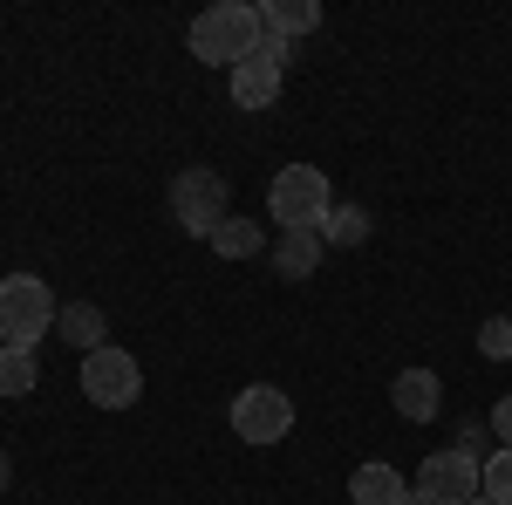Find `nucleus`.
<instances>
[{
    "mask_svg": "<svg viewBox=\"0 0 512 505\" xmlns=\"http://www.w3.org/2000/svg\"><path fill=\"white\" fill-rule=\"evenodd\" d=\"M492 437H506V451H512V396L492 410Z\"/></svg>",
    "mask_w": 512,
    "mask_h": 505,
    "instance_id": "obj_20",
    "label": "nucleus"
},
{
    "mask_svg": "<svg viewBox=\"0 0 512 505\" xmlns=\"http://www.w3.org/2000/svg\"><path fill=\"white\" fill-rule=\"evenodd\" d=\"M0 355H7V342H0Z\"/></svg>",
    "mask_w": 512,
    "mask_h": 505,
    "instance_id": "obj_24",
    "label": "nucleus"
},
{
    "mask_svg": "<svg viewBox=\"0 0 512 505\" xmlns=\"http://www.w3.org/2000/svg\"><path fill=\"white\" fill-rule=\"evenodd\" d=\"M403 492H410V485H403V471L376 465V458H369V465H355V478H349V499L355 505H403Z\"/></svg>",
    "mask_w": 512,
    "mask_h": 505,
    "instance_id": "obj_11",
    "label": "nucleus"
},
{
    "mask_svg": "<svg viewBox=\"0 0 512 505\" xmlns=\"http://www.w3.org/2000/svg\"><path fill=\"white\" fill-rule=\"evenodd\" d=\"M465 505H492V499H465Z\"/></svg>",
    "mask_w": 512,
    "mask_h": 505,
    "instance_id": "obj_23",
    "label": "nucleus"
},
{
    "mask_svg": "<svg viewBox=\"0 0 512 505\" xmlns=\"http://www.w3.org/2000/svg\"><path fill=\"white\" fill-rule=\"evenodd\" d=\"M82 396H89L96 410H130V403L144 396V369H137V355H130V349L82 355Z\"/></svg>",
    "mask_w": 512,
    "mask_h": 505,
    "instance_id": "obj_6",
    "label": "nucleus"
},
{
    "mask_svg": "<svg viewBox=\"0 0 512 505\" xmlns=\"http://www.w3.org/2000/svg\"><path fill=\"white\" fill-rule=\"evenodd\" d=\"M260 35H267V28H260V7H246V0H219V7H205V14L192 21V35H185V41H192L198 62H212V69L233 76L239 62L260 48Z\"/></svg>",
    "mask_w": 512,
    "mask_h": 505,
    "instance_id": "obj_1",
    "label": "nucleus"
},
{
    "mask_svg": "<svg viewBox=\"0 0 512 505\" xmlns=\"http://www.w3.org/2000/svg\"><path fill=\"white\" fill-rule=\"evenodd\" d=\"M328 205H335V192L315 164H280L274 185H267V219H280V233H315L328 219Z\"/></svg>",
    "mask_w": 512,
    "mask_h": 505,
    "instance_id": "obj_3",
    "label": "nucleus"
},
{
    "mask_svg": "<svg viewBox=\"0 0 512 505\" xmlns=\"http://www.w3.org/2000/svg\"><path fill=\"white\" fill-rule=\"evenodd\" d=\"M7 478H14V458H7V444H0V492H7Z\"/></svg>",
    "mask_w": 512,
    "mask_h": 505,
    "instance_id": "obj_21",
    "label": "nucleus"
},
{
    "mask_svg": "<svg viewBox=\"0 0 512 505\" xmlns=\"http://www.w3.org/2000/svg\"><path fill=\"white\" fill-rule=\"evenodd\" d=\"M205 246H212L219 260H253V253L267 246V233H260L253 219H226V226H219V233L205 239Z\"/></svg>",
    "mask_w": 512,
    "mask_h": 505,
    "instance_id": "obj_15",
    "label": "nucleus"
},
{
    "mask_svg": "<svg viewBox=\"0 0 512 505\" xmlns=\"http://www.w3.org/2000/svg\"><path fill=\"white\" fill-rule=\"evenodd\" d=\"M233 430L246 444H280V437H294V396L280 383H246L233 396Z\"/></svg>",
    "mask_w": 512,
    "mask_h": 505,
    "instance_id": "obj_5",
    "label": "nucleus"
},
{
    "mask_svg": "<svg viewBox=\"0 0 512 505\" xmlns=\"http://www.w3.org/2000/svg\"><path fill=\"white\" fill-rule=\"evenodd\" d=\"M55 314H62V301L48 294L41 273H7L0 280V342L7 349H35L41 335H55Z\"/></svg>",
    "mask_w": 512,
    "mask_h": 505,
    "instance_id": "obj_2",
    "label": "nucleus"
},
{
    "mask_svg": "<svg viewBox=\"0 0 512 505\" xmlns=\"http://www.w3.org/2000/svg\"><path fill=\"white\" fill-rule=\"evenodd\" d=\"M403 505H437L431 492H417V485H410V492H403Z\"/></svg>",
    "mask_w": 512,
    "mask_h": 505,
    "instance_id": "obj_22",
    "label": "nucleus"
},
{
    "mask_svg": "<svg viewBox=\"0 0 512 505\" xmlns=\"http://www.w3.org/2000/svg\"><path fill=\"white\" fill-rule=\"evenodd\" d=\"M321 233H280L274 239V273H287V280H308V273L321 267Z\"/></svg>",
    "mask_w": 512,
    "mask_h": 505,
    "instance_id": "obj_12",
    "label": "nucleus"
},
{
    "mask_svg": "<svg viewBox=\"0 0 512 505\" xmlns=\"http://www.w3.org/2000/svg\"><path fill=\"white\" fill-rule=\"evenodd\" d=\"M417 492H431L437 505L478 499V458H465L458 444H451V451H431V458L417 465Z\"/></svg>",
    "mask_w": 512,
    "mask_h": 505,
    "instance_id": "obj_7",
    "label": "nucleus"
},
{
    "mask_svg": "<svg viewBox=\"0 0 512 505\" xmlns=\"http://www.w3.org/2000/svg\"><path fill=\"white\" fill-rule=\"evenodd\" d=\"M390 403H396V417H410V424H431L437 410H444V389H437L431 369H403L390 383Z\"/></svg>",
    "mask_w": 512,
    "mask_h": 505,
    "instance_id": "obj_8",
    "label": "nucleus"
},
{
    "mask_svg": "<svg viewBox=\"0 0 512 505\" xmlns=\"http://www.w3.org/2000/svg\"><path fill=\"white\" fill-rule=\"evenodd\" d=\"M478 355H485V362H512V321L506 314H492V321L478 328Z\"/></svg>",
    "mask_w": 512,
    "mask_h": 505,
    "instance_id": "obj_18",
    "label": "nucleus"
},
{
    "mask_svg": "<svg viewBox=\"0 0 512 505\" xmlns=\"http://www.w3.org/2000/svg\"><path fill=\"white\" fill-rule=\"evenodd\" d=\"M171 219H178L185 233L212 239L226 219H233V185H226L212 164H185V171L171 178Z\"/></svg>",
    "mask_w": 512,
    "mask_h": 505,
    "instance_id": "obj_4",
    "label": "nucleus"
},
{
    "mask_svg": "<svg viewBox=\"0 0 512 505\" xmlns=\"http://www.w3.org/2000/svg\"><path fill=\"white\" fill-rule=\"evenodd\" d=\"M274 96H280V69L267 55H246L233 69V103L239 110H274Z\"/></svg>",
    "mask_w": 512,
    "mask_h": 505,
    "instance_id": "obj_10",
    "label": "nucleus"
},
{
    "mask_svg": "<svg viewBox=\"0 0 512 505\" xmlns=\"http://www.w3.org/2000/svg\"><path fill=\"white\" fill-rule=\"evenodd\" d=\"M35 383H41L35 349H7V355H0V396H28Z\"/></svg>",
    "mask_w": 512,
    "mask_h": 505,
    "instance_id": "obj_17",
    "label": "nucleus"
},
{
    "mask_svg": "<svg viewBox=\"0 0 512 505\" xmlns=\"http://www.w3.org/2000/svg\"><path fill=\"white\" fill-rule=\"evenodd\" d=\"M253 55H267L274 69H287V55H294V41H287V35H260V48H253Z\"/></svg>",
    "mask_w": 512,
    "mask_h": 505,
    "instance_id": "obj_19",
    "label": "nucleus"
},
{
    "mask_svg": "<svg viewBox=\"0 0 512 505\" xmlns=\"http://www.w3.org/2000/svg\"><path fill=\"white\" fill-rule=\"evenodd\" d=\"M260 28H267V35H315L321 28V7L315 0H267V7H260Z\"/></svg>",
    "mask_w": 512,
    "mask_h": 505,
    "instance_id": "obj_13",
    "label": "nucleus"
},
{
    "mask_svg": "<svg viewBox=\"0 0 512 505\" xmlns=\"http://www.w3.org/2000/svg\"><path fill=\"white\" fill-rule=\"evenodd\" d=\"M55 335H62L69 349H82V355L110 349V321H103V308H96V301H69V308L55 314Z\"/></svg>",
    "mask_w": 512,
    "mask_h": 505,
    "instance_id": "obj_9",
    "label": "nucleus"
},
{
    "mask_svg": "<svg viewBox=\"0 0 512 505\" xmlns=\"http://www.w3.org/2000/svg\"><path fill=\"white\" fill-rule=\"evenodd\" d=\"M478 499H492V505H512V451L499 444L485 465H478Z\"/></svg>",
    "mask_w": 512,
    "mask_h": 505,
    "instance_id": "obj_16",
    "label": "nucleus"
},
{
    "mask_svg": "<svg viewBox=\"0 0 512 505\" xmlns=\"http://www.w3.org/2000/svg\"><path fill=\"white\" fill-rule=\"evenodd\" d=\"M315 233H321V246H362L369 239V212L362 205H328V219Z\"/></svg>",
    "mask_w": 512,
    "mask_h": 505,
    "instance_id": "obj_14",
    "label": "nucleus"
}]
</instances>
